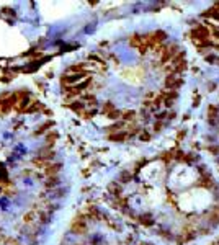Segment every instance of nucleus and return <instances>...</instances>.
I'll use <instances>...</instances> for the list:
<instances>
[{"label": "nucleus", "instance_id": "10", "mask_svg": "<svg viewBox=\"0 0 219 245\" xmlns=\"http://www.w3.org/2000/svg\"><path fill=\"white\" fill-rule=\"evenodd\" d=\"M206 59H208V61H209L211 64H213V61H216V57H213V56H209V57H206Z\"/></svg>", "mask_w": 219, "mask_h": 245}, {"label": "nucleus", "instance_id": "11", "mask_svg": "<svg viewBox=\"0 0 219 245\" xmlns=\"http://www.w3.org/2000/svg\"><path fill=\"white\" fill-rule=\"evenodd\" d=\"M139 245H152V243H147V242H141Z\"/></svg>", "mask_w": 219, "mask_h": 245}, {"label": "nucleus", "instance_id": "7", "mask_svg": "<svg viewBox=\"0 0 219 245\" xmlns=\"http://www.w3.org/2000/svg\"><path fill=\"white\" fill-rule=\"evenodd\" d=\"M134 116H136V113H134V111H125V113H123V119H126V121L133 119Z\"/></svg>", "mask_w": 219, "mask_h": 245}, {"label": "nucleus", "instance_id": "1", "mask_svg": "<svg viewBox=\"0 0 219 245\" xmlns=\"http://www.w3.org/2000/svg\"><path fill=\"white\" fill-rule=\"evenodd\" d=\"M191 36H193L195 42H198V41H208V38H209V31H208V28H206V26L198 25V26H195V28H193Z\"/></svg>", "mask_w": 219, "mask_h": 245}, {"label": "nucleus", "instance_id": "6", "mask_svg": "<svg viewBox=\"0 0 219 245\" xmlns=\"http://www.w3.org/2000/svg\"><path fill=\"white\" fill-rule=\"evenodd\" d=\"M85 67H87L85 64H77V66H72L69 70H70V72H84Z\"/></svg>", "mask_w": 219, "mask_h": 245}, {"label": "nucleus", "instance_id": "12", "mask_svg": "<svg viewBox=\"0 0 219 245\" xmlns=\"http://www.w3.org/2000/svg\"><path fill=\"white\" fill-rule=\"evenodd\" d=\"M2 103H3V102H0V110H2Z\"/></svg>", "mask_w": 219, "mask_h": 245}, {"label": "nucleus", "instance_id": "2", "mask_svg": "<svg viewBox=\"0 0 219 245\" xmlns=\"http://www.w3.org/2000/svg\"><path fill=\"white\" fill-rule=\"evenodd\" d=\"M180 85H181V80L175 77V74H172V75H169L165 78V87L167 88H178Z\"/></svg>", "mask_w": 219, "mask_h": 245}, {"label": "nucleus", "instance_id": "4", "mask_svg": "<svg viewBox=\"0 0 219 245\" xmlns=\"http://www.w3.org/2000/svg\"><path fill=\"white\" fill-rule=\"evenodd\" d=\"M87 230V226H85V222L84 221H77L72 224V232L74 234H84Z\"/></svg>", "mask_w": 219, "mask_h": 245}, {"label": "nucleus", "instance_id": "5", "mask_svg": "<svg viewBox=\"0 0 219 245\" xmlns=\"http://www.w3.org/2000/svg\"><path fill=\"white\" fill-rule=\"evenodd\" d=\"M203 15L208 17V18H217V20H219V3H217L216 7H213V8H209L208 12H204Z\"/></svg>", "mask_w": 219, "mask_h": 245}, {"label": "nucleus", "instance_id": "8", "mask_svg": "<svg viewBox=\"0 0 219 245\" xmlns=\"http://www.w3.org/2000/svg\"><path fill=\"white\" fill-rule=\"evenodd\" d=\"M56 172H59V165H53L51 168L46 170V173H48V175H53V173H56Z\"/></svg>", "mask_w": 219, "mask_h": 245}, {"label": "nucleus", "instance_id": "9", "mask_svg": "<svg viewBox=\"0 0 219 245\" xmlns=\"http://www.w3.org/2000/svg\"><path fill=\"white\" fill-rule=\"evenodd\" d=\"M56 138H57V134H51V136H49V138H48V142H49V144H53Z\"/></svg>", "mask_w": 219, "mask_h": 245}, {"label": "nucleus", "instance_id": "3", "mask_svg": "<svg viewBox=\"0 0 219 245\" xmlns=\"http://www.w3.org/2000/svg\"><path fill=\"white\" fill-rule=\"evenodd\" d=\"M175 52H177V46H175V44H172V46H169V48H165V51L162 52V57H160V62L165 64V62L169 61Z\"/></svg>", "mask_w": 219, "mask_h": 245}]
</instances>
